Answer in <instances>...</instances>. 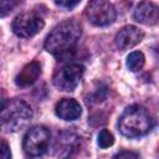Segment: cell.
Wrapping results in <instances>:
<instances>
[{
	"instance_id": "cell-14",
	"label": "cell",
	"mask_w": 159,
	"mask_h": 159,
	"mask_svg": "<svg viewBox=\"0 0 159 159\" xmlns=\"http://www.w3.org/2000/svg\"><path fill=\"white\" fill-rule=\"evenodd\" d=\"M113 159H140V157H139V154L135 153V152H129V150H127V152H120V153L116 154Z\"/></svg>"
},
{
	"instance_id": "cell-7",
	"label": "cell",
	"mask_w": 159,
	"mask_h": 159,
	"mask_svg": "<svg viewBox=\"0 0 159 159\" xmlns=\"http://www.w3.org/2000/svg\"><path fill=\"white\" fill-rule=\"evenodd\" d=\"M45 24L41 16L35 12L19 14L11 24L12 31L19 37H32L43 29Z\"/></svg>"
},
{
	"instance_id": "cell-2",
	"label": "cell",
	"mask_w": 159,
	"mask_h": 159,
	"mask_svg": "<svg viewBox=\"0 0 159 159\" xmlns=\"http://www.w3.org/2000/svg\"><path fill=\"white\" fill-rule=\"evenodd\" d=\"M153 127V119L148 111L138 104L124 109L118 120L120 133L128 138H137L147 134Z\"/></svg>"
},
{
	"instance_id": "cell-5",
	"label": "cell",
	"mask_w": 159,
	"mask_h": 159,
	"mask_svg": "<svg viewBox=\"0 0 159 159\" xmlns=\"http://www.w3.org/2000/svg\"><path fill=\"white\" fill-rule=\"evenodd\" d=\"M84 72V67L80 63H68L58 68L53 75V84L60 89L65 92L73 91Z\"/></svg>"
},
{
	"instance_id": "cell-11",
	"label": "cell",
	"mask_w": 159,
	"mask_h": 159,
	"mask_svg": "<svg viewBox=\"0 0 159 159\" xmlns=\"http://www.w3.org/2000/svg\"><path fill=\"white\" fill-rule=\"evenodd\" d=\"M41 73V66L39 62L32 61L22 67V70L16 75L15 83L19 87H29L31 86L40 76Z\"/></svg>"
},
{
	"instance_id": "cell-15",
	"label": "cell",
	"mask_w": 159,
	"mask_h": 159,
	"mask_svg": "<svg viewBox=\"0 0 159 159\" xmlns=\"http://www.w3.org/2000/svg\"><path fill=\"white\" fill-rule=\"evenodd\" d=\"M1 159H11L10 147L4 139L1 140Z\"/></svg>"
},
{
	"instance_id": "cell-8",
	"label": "cell",
	"mask_w": 159,
	"mask_h": 159,
	"mask_svg": "<svg viewBox=\"0 0 159 159\" xmlns=\"http://www.w3.org/2000/svg\"><path fill=\"white\" fill-rule=\"evenodd\" d=\"M143 31H140L138 27L133 25H128L120 29L119 32L116 35V45L120 50H127L139 43L143 40Z\"/></svg>"
},
{
	"instance_id": "cell-16",
	"label": "cell",
	"mask_w": 159,
	"mask_h": 159,
	"mask_svg": "<svg viewBox=\"0 0 159 159\" xmlns=\"http://www.w3.org/2000/svg\"><path fill=\"white\" fill-rule=\"evenodd\" d=\"M57 6H61V7H65V9H73L75 6H77L80 4V1H56L55 2Z\"/></svg>"
},
{
	"instance_id": "cell-4",
	"label": "cell",
	"mask_w": 159,
	"mask_h": 159,
	"mask_svg": "<svg viewBox=\"0 0 159 159\" xmlns=\"http://www.w3.org/2000/svg\"><path fill=\"white\" fill-rule=\"evenodd\" d=\"M50 144V132L42 125H35L30 128L22 140V149L29 159L42 157Z\"/></svg>"
},
{
	"instance_id": "cell-1",
	"label": "cell",
	"mask_w": 159,
	"mask_h": 159,
	"mask_svg": "<svg viewBox=\"0 0 159 159\" xmlns=\"http://www.w3.org/2000/svg\"><path fill=\"white\" fill-rule=\"evenodd\" d=\"M81 34V25L76 20H65L56 25L48 34L45 41V48L56 57H67L75 51Z\"/></svg>"
},
{
	"instance_id": "cell-10",
	"label": "cell",
	"mask_w": 159,
	"mask_h": 159,
	"mask_svg": "<svg viewBox=\"0 0 159 159\" xmlns=\"http://www.w3.org/2000/svg\"><path fill=\"white\" fill-rule=\"evenodd\" d=\"M56 116L63 120H75L80 118L82 113V108L80 103L73 98H63L57 102L55 107Z\"/></svg>"
},
{
	"instance_id": "cell-3",
	"label": "cell",
	"mask_w": 159,
	"mask_h": 159,
	"mask_svg": "<svg viewBox=\"0 0 159 159\" xmlns=\"http://www.w3.org/2000/svg\"><path fill=\"white\" fill-rule=\"evenodd\" d=\"M31 107L22 99H10L2 102L1 127L6 132H17L25 128L32 119Z\"/></svg>"
},
{
	"instance_id": "cell-17",
	"label": "cell",
	"mask_w": 159,
	"mask_h": 159,
	"mask_svg": "<svg viewBox=\"0 0 159 159\" xmlns=\"http://www.w3.org/2000/svg\"><path fill=\"white\" fill-rule=\"evenodd\" d=\"M158 53H159V47H158Z\"/></svg>"
},
{
	"instance_id": "cell-12",
	"label": "cell",
	"mask_w": 159,
	"mask_h": 159,
	"mask_svg": "<svg viewBox=\"0 0 159 159\" xmlns=\"http://www.w3.org/2000/svg\"><path fill=\"white\" fill-rule=\"evenodd\" d=\"M144 55L139 51H134L132 53H129L127 56V67L132 71V72H137L139 70H142V67L144 66Z\"/></svg>"
},
{
	"instance_id": "cell-6",
	"label": "cell",
	"mask_w": 159,
	"mask_h": 159,
	"mask_svg": "<svg viewBox=\"0 0 159 159\" xmlns=\"http://www.w3.org/2000/svg\"><path fill=\"white\" fill-rule=\"evenodd\" d=\"M86 16L94 26H107L116 20L117 12L109 1L93 0L87 5Z\"/></svg>"
},
{
	"instance_id": "cell-9",
	"label": "cell",
	"mask_w": 159,
	"mask_h": 159,
	"mask_svg": "<svg viewBox=\"0 0 159 159\" xmlns=\"http://www.w3.org/2000/svg\"><path fill=\"white\" fill-rule=\"evenodd\" d=\"M135 21L139 24L152 26L159 21V6L153 2H139L133 12Z\"/></svg>"
},
{
	"instance_id": "cell-13",
	"label": "cell",
	"mask_w": 159,
	"mask_h": 159,
	"mask_svg": "<svg viewBox=\"0 0 159 159\" xmlns=\"http://www.w3.org/2000/svg\"><path fill=\"white\" fill-rule=\"evenodd\" d=\"M97 143H98V145H99L102 149H106V148H109L111 145H113L114 138H113V135H112L107 129H102V130L99 132V134H98Z\"/></svg>"
}]
</instances>
